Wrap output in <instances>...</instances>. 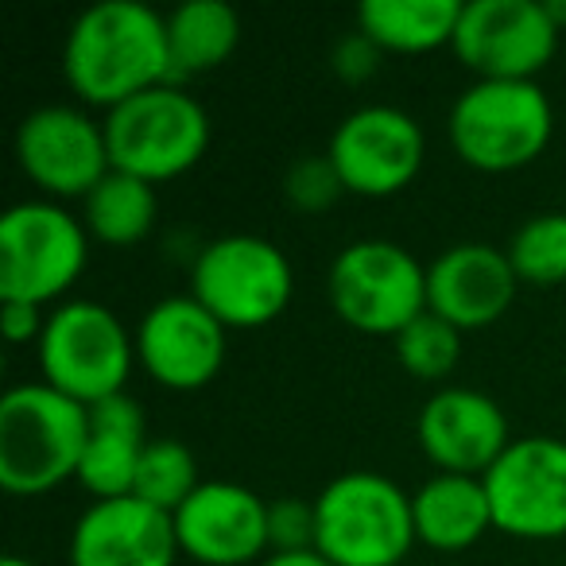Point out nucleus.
<instances>
[{"label":"nucleus","instance_id":"obj_22","mask_svg":"<svg viewBox=\"0 0 566 566\" xmlns=\"http://www.w3.org/2000/svg\"><path fill=\"white\" fill-rule=\"evenodd\" d=\"M241 40V20L226 0H187L167 17V59L171 86L195 74L218 71Z\"/></svg>","mask_w":566,"mask_h":566},{"label":"nucleus","instance_id":"obj_9","mask_svg":"<svg viewBox=\"0 0 566 566\" xmlns=\"http://www.w3.org/2000/svg\"><path fill=\"white\" fill-rule=\"evenodd\" d=\"M331 303L354 331L396 338L427 311V268L396 241H354L331 264Z\"/></svg>","mask_w":566,"mask_h":566},{"label":"nucleus","instance_id":"obj_19","mask_svg":"<svg viewBox=\"0 0 566 566\" xmlns=\"http://www.w3.org/2000/svg\"><path fill=\"white\" fill-rule=\"evenodd\" d=\"M148 447L144 439V411L133 396L117 392L90 408V442L78 465V481L97 501L133 496L136 465Z\"/></svg>","mask_w":566,"mask_h":566},{"label":"nucleus","instance_id":"obj_28","mask_svg":"<svg viewBox=\"0 0 566 566\" xmlns=\"http://www.w3.org/2000/svg\"><path fill=\"white\" fill-rule=\"evenodd\" d=\"M268 543L275 555H292V551H315V504L300 496H283L268 504Z\"/></svg>","mask_w":566,"mask_h":566},{"label":"nucleus","instance_id":"obj_12","mask_svg":"<svg viewBox=\"0 0 566 566\" xmlns=\"http://www.w3.org/2000/svg\"><path fill=\"white\" fill-rule=\"evenodd\" d=\"M17 159L28 179L55 198H86L113 171L105 128L74 105L28 113L17 128Z\"/></svg>","mask_w":566,"mask_h":566},{"label":"nucleus","instance_id":"obj_15","mask_svg":"<svg viewBox=\"0 0 566 566\" xmlns=\"http://www.w3.org/2000/svg\"><path fill=\"white\" fill-rule=\"evenodd\" d=\"M171 520L179 551L202 566H244L272 547L268 504L237 481H202Z\"/></svg>","mask_w":566,"mask_h":566},{"label":"nucleus","instance_id":"obj_14","mask_svg":"<svg viewBox=\"0 0 566 566\" xmlns=\"http://www.w3.org/2000/svg\"><path fill=\"white\" fill-rule=\"evenodd\" d=\"M136 361L164 388L195 392L221 373L226 326L195 295L159 300L136 326Z\"/></svg>","mask_w":566,"mask_h":566},{"label":"nucleus","instance_id":"obj_18","mask_svg":"<svg viewBox=\"0 0 566 566\" xmlns=\"http://www.w3.org/2000/svg\"><path fill=\"white\" fill-rule=\"evenodd\" d=\"M516 272L509 252L493 244H454L427 264V311L458 331H481L496 323L516 300Z\"/></svg>","mask_w":566,"mask_h":566},{"label":"nucleus","instance_id":"obj_21","mask_svg":"<svg viewBox=\"0 0 566 566\" xmlns=\"http://www.w3.org/2000/svg\"><path fill=\"white\" fill-rule=\"evenodd\" d=\"M462 0H361L357 4V32L380 51H434L454 43Z\"/></svg>","mask_w":566,"mask_h":566},{"label":"nucleus","instance_id":"obj_3","mask_svg":"<svg viewBox=\"0 0 566 566\" xmlns=\"http://www.w3.org/2000/svg\"><path fill=\"white\" fill-rule=\"evenodd\" d=\"M416 539L411 496L380 473H342L315 496V551L331 566H400Z\"/></svg>","mask_w":566,"mask_h":566},{"label":"nucleus","instance_id":"obj_25","mask_svg":"<svg viewBox=\"0 0 566 566\" xmlns=\"http://www.w3.org/2000/svg\"><path fill=\"white\" fill-rule=\"evenodd\" d=\"M509 264L520 283L555 287L566 280V213H539L512 233Z\"/></svg>","mask_w":566,"mask_h":566},{"label":"nucleus","instance_id":"obj_30","mask_svg":"<svg viewBox=\"0 0 566 566\" xmlns=\"http://www.w3.org/2000/svg\"><path fill=\"white\" fill-rule=\"evenodd\" d=\"M0 326H4V338L9 342H32L43 338V311L35 303H17V300H0Z\"/></svg>","mask_w":566,"mask_h":566},{"label":"nucleus","instance_id":"obj_1","mask_svg":"<svg viewBox=\"0 0 566 566\" xmlns=\"http://www.w3.org/2000/svg\"><path fill=\"white\" fill-rule=\"evenodd\" d=\"M63 74L82 102L105 109L164 86L171 78L167 17L144 0H102L66 32Z\"/></svg>","mask_w":566,"mask_h":566},{"label":"nucleus","instance_id":"obj_10","mask_svg":"<svg viewBox=\"0 0 566 566\" xmlns=\"http://www.w3.org/2000/svg\"><path fill=\"white\" fill-rule=\"evenodd\" d=\"M450 48L481 78L535 82L555 59L558 24L539 0H470Z\"/></svg>","mask_w":566,"mask_h":566},{"label":"nucleus","instance_id":"obj_4","mask_svg":"<svg viewBox=\"0 0 566 566\" xmlns=\"http://www.w3.org/2000/svg\"><path fill=\"white\" fill-rule=\"evenodd\" d=\"M113 171L136 175L144 182H164L190 171L210 144V117L182 86L144 90L120 102L102 120Z\"/></svg>","mask_w":566,"mask_h":566},{"label":"nucleus","instance_id":"obj_32","mask_svg":"<svg viewBox=\"0 0 566 566\" xmlns=\"http://www.w3.org/2000/svg\"><path fill=\"white\" fill-rule=\"evenodd\" d=\"M547 12L558 24V32H566V0H547Z\"/></svg>","mask_w":566,"mask_h":566},{"label":"nucleus","instance_id":"obj_2","mask_svg":"<svg viewBox=\"0 0 566 566\" xmlns=\"http://www.w3.org/2000/svg\"><path fill=\"white\" fill-rule=\"evenodd\" d=\"M90 442V408L51 385H17L0 396V485L40 496L78 478Z\"/></svg>","mask_w":566,"mask_h":566},{"label":"nucleus","instance_id":"obj_13","mask_svg":"<svg viewBox=\"0 0 566 566\" xmlns=\"http://www.w3.org/2000/svg\"><path fill=\"white\" fill-rule=\"evenodd\" d=\"M326 156L334 159L346 190L388 198L419 175L423 128L396 105H365L334 128Z\"/></svg>","mask_w":566,"mask_h":566},{"label":"nucleus","instance_id":"obj_16","mask_svg":"<svg viewBox=\"0 0 566 566\" xmlns=\"http://www.w3.org/2000/svg\"><path fill=\"white\" fill-rule=\"evenodd\" d=\"M416 434L439 473H465V478H485L496 458L512 447L501 403L478 388L434 392L419 411Z\"/></svg>","mask_w":566,"mask_h":566},{"label":"nucleus","instance_id":"obj_17","mask_svg":"<svg viewBox=\"0 0 566 566\" xmlns=\"http://www.w3.org/2000/svg\"><path fill=\"white\" fill-rule=\"evenodd\" d=\"M175 555L171 512L140 496L94 501L71 532V566H171Z\"/></svg>","mask_w":566,"mask_h":566},{"label":"nucleus","instance_id":"obj_23","mask_svg":"<svg viewBox=\"0 0 566 566\" xmlns=\"http://www.w3.org/2000/svg\"><path fill=\"white\" fill-rule=\"evenodd\" d=\"M159 198L156 187L136 175L109 171L94 190L86 195V233H94L102 244H128L144 241L156 226Z\"/></svg>","mask_w":566,"mask_h":566},{"label":"nucleus","instance_id":"obj_6","mask_svg":"<svg viewBox=\"0 0 566 566\" xmlns=\"http://www.w3.org/2000/svg\"><path fill=\"white\" fill-rule=\"evenodd\" d=\"M551 102L539 82L478 78L450 109V144L478 171H516L551 140Z\"/></svg>","mask_w":566,"mask_h":566},{"label":"nucleus","instance_id":"obj_26","mask_svg":"<svg viewBox=\"0 0 566 566\" xmlns=\"http://www.w3.org/2000/svg\"><path fill=\"white\" fill-rule=\"evenodd\" d=\"M396 357L419 380H442L462 361V331L439 318L434 311H423L411 326L396 334Z\"/></svg>","mask_w":566,"mask_h":566},{"label":"nucleus","instance_id":"obj_31","mask_svg":"<svg viewBox=\"0 0 566 566\" xmlns=\"http://www.w3.org/2000/svg\"><path fill=\"white\" fill-rule=\"evenodd\" d=\"M260 566H331L318 551H292V555H272Z\"/></svg>","mask_w":566,"mask_h":566},{"label":"nucleus","instance_id":"obj_33","mask_svg":"<svg viewBox=\"0 0 566 566\" xmlns=\"http://www.w3.org/2000/svg\"><path fill=\"white\" fill-rule=\"evenodd\" d=\"M0 566H35V563H28V558H20V555H9Z\"/></svg>","mask_w":566,"mask_h":566},{"label":"nucleus","instance_id":"obj_11","mask_svg":"<svg viewBox=\"0 0 566 566\" xmlns=\"http://www.w3.org/2000/svg\"><path fill=\"white\" fill-rule=\"evenodd\" d=\"M481 481L496 532L516 539L566 535V442L551 434L516 439Z\"/></svg>","mask_w":566,"mask_h":566},{"label":"nucleus","instance_id":"obj_7","mask_svg":"<svg viewBox=\"0 0 566 566\" xmlns=\"http://www.w3.org/2000/svg\"><path fill=\"white\" fill-rule=\"evenodd\" d=\"M292 264L272 241L252 233H229L210 241L190 268V295L221 326L256 331L280 318L292 303Z\"/></svg>","mask_w":566,"mask_h":566},{"label":"nucleus","instance_id":"obj_27","mask_svg":"<svg viewBox=\"0 0 566 566\" xmlns=\"http://www.w3.org/2000/svg\"><path fill=\"white\" fill-rule=\"evenodd\" d=\"M342 190H346V182H342V175L331 156H303L287 167V175H283V195H287V202L303 213L331 210V206L342 198Z\"/></svg>","mask_w":566,"mask_h":566},{"label":"nucleus","instance_id":"obj_5","mask_svg":"<svg viewBox=\"0 0 566 566\" xmlns=\"http://www.w3.org/2000/svg\"><path fill=\"white\" fill-rule=\"evenodd\" d=\"M136 361V338L102 303L74 300L48 315L40 338L43 385L94 408L97 400L125 392Z\"/></svg>","mask_w":566,"mask_h":566},{"label":"nucleus","instance_id":"obj_20","mask_svg":"<svg viewBox=\"0 0 566 566\" xmlns=\"http://www.w3.org/2000/svg\"><path fill=\"white\" fill-rule=\"evenodd\" d=\"M416 535L434 551H465L493 527L485 481L465 473H434L411 496Z\"/></svg>","mask_w":566,"mask_h":566},{"label":"nucleus","instance_id":"obj_8","mask_svg":"<svg viewBox=\"0 0 566 566\" xmlns=\"http://www.w3.org/2000/svg\"><path fill=\"white\" fill-rule=\"evenodd\" d=\"M90 256L86 226L55 202H20L0 218V300L43 303L71 292Z\"/></svg>","mask_w":566,"mask_h":566},{"label":"nucleus","instance_id":"obj_24","mask_svg":"<svg viewBox=\"0 0 566 566\" xmlns=\"http://www.w3.org/2000/svg\"><path fill=\"white\" fill-rule=\"evenodd\" d=\"M202 485L198 481V465L195 454H190L182 442L175 439H151L140 454V465H136V485L133 496L156 504L164 512H179V504L187 501L195 489Z\"/></svg>","mask_w":566,"mask_h":566},{"label":"nucleus","instance_id":"obj_29","mask_svg":"<svg viewBox=\"0 0 566 566\" xmlns=\"http://www.w3.org/2000/svg\"><path fill=\"white\" fill-rule=\"evenodd\" d=\"M380 66V48L373 40H365L361 32L346 35V40L334 48V71L342 74L346 82H365L373 78Z\"/></svg>","mask_w":566,"mask_h":566}]
</instances>
